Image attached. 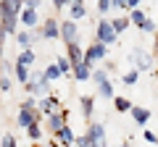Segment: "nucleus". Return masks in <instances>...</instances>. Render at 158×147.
Returning <instances> with one entry per match:
<instances>
[{
  "label": "nucleus",
  "mask_w": 158,
  "mask_h": 147,
  "mask_svg": "<svg viewBox=\"0 0 158 147\" xmlns=\"http://www.w3.org/2000/svg\"><path fill=\"white\" fill-rule=\"evenodd\" d=\"M98 42H103V45H111L113 40H116V29H113V21H98V32H95Z\"/></svg>",
  "instance_id": "f257e3e1"
},
{
  "label": "nucleus",
  "mask_w": 158,
  "mask_h": 147,
  "mask_svg": "<svg viewBox=\"0 0 158 147\" xmlns=\"http://www.w3.org/2000/svg\"><path fill=\"white\" fill-rule=\"evenodd\" d=\"M37 121V110H34V102L32 100H27L21 105V110H19V124L24 126V129H29V126Z\"/></svg>",
  "instance_id": "f03ea898"
},
{
  "label": "nucleus",
  "mask_w": 158,
  "mask_h": 147,
  "mask_svg": "<svg viewBox=\"0 0 158 147\" xmlns=\"http://www.w3.org/2000/svg\"><path fill=\"white\" fill-rule=\"evenodd\" d=\"M87 137L92 139V147H106V129H103L100 124H90Z\"/></svg>",
  "instance_id": "7ed1b4c3"
},
{
  "label": "nucleus",
  "mask_w": 158,
  "mask_h": 147,
  "mask_svg": "<svg viewBox=\"0 0 158 147\" xmlns=\"http://www.w3.org/2000/svg\"><path fill=\"white\" fill-rule=\"evenodd\" d=\"M66 118H69V110H58V113H53V116H48V126H50V131L53 134H58V131L66 126Z\"/></svg>",
  "instance_id": "20e7f679"
},
{
  "label": "nucleus",
  "mask_w": 158,
  "mask_h": 147,
  "mask_svg": "<svg viewBox=\"0 0 158 147\" xmlns=\"http://www.w3.org/2000/svg\"><path fill=\"white\" fill-rule=\"evenodd\" d=\"M66 58L74 63V68H77L79 63H85V53H82V47H79L77 42H69V47H66Z\"/></svg>",
  "instance_id": "39448f33"
},
{
  "label": "nucleus",
  "mask_w": 158,
  "mask_h": 147,
  "mask_svg": "<svg viewBox=\"0 0 158 147\" xmlns=\"http://www.w3.org/2000/svg\"><path fill=\"white\" fill-rule=\"evenodd\" d=\"M103 55H106V45H103V42H95V45L85 53V63H90V66H92V63H95L98 58H103Z\"/></svg>",
  "instance_id": "423d86ee"
},
{
  "label": "nucleus",
  "mask_w": 158,
  "mask_h": 147,
  "mask_svg": "<svg viewBox=\"0 0 158 147\" xmlns=\"http://www.w3.org/2000/svg\"><path fill=\"white\" fill-rule=\"evenodd\" d=\"M61 37L66 40V45H69V42H77V24H74V21L61 24Z\"/></svg>",
  "instance_id": "0eeeda50"
},
{
  "label": "nucleus",
  "mask_w": 158,
  "mask_h": 147,
  "mask_svg": "<svg viewBox=\"0 0 158 147\" xmlns=\"http://www.w3.org/2000/svg\"><path fill=\"white\" fill-rule=\"evenodd\" d=\"M58 34H61V26H58V21H45V26H42V37H45V40H53V37H58Z\"/></svg>",
  "instance_id": "6e6552de"
},
{
  "label": "nucleus",
  "mask_w": 158,
  "mask_h": 147,
  "mask_svg": "<svg viewBox=\"0 0 158 147\" xmlns=\"http://www.w3.org/2000/svg\"><path fill=\"white\" fill-rule=\"evenodd\" d=\"M40 110H42V113H48V116H53V113H58V110H61V102H58L56 97H45Z\"/></svg>",
  "instance_id": "1a4fd4ad"
},
{
  "label": "nucleus",
  "mask_w": 158,
  "mask_h": 147,
  "mask_svg": "<svg viewBox=\"0 0 158 147\" xmlns=\"http://www.w3.org/2000/svg\"><path fill=\"white\" fill-rule=\"evenodd\" d=\"M135 61L140 63V71H153V61H150V55H145L142 50H135Z\"/></svg>",
  "instance_id": "9d476101"
},
{
  "label": "nucleus",
  "mask_w": 158,
  "mask_h": 147,
  "mask_svg": "<svg viewBox=\"0 0 158 147\" xmlns=\"http://www.w3.org/2000/svg\"><path fill=\"white\" fill-rule=\"evenodd\" d=\"M16 32V16L13 13H3V37Z\"/></svg>",
  "instance_id": "9b49d317"
},
{
  "label": "nucleus",
  "mask_w": 158,
  "mask_h": 147,
  "mask_svg": "<svg viewBox=\"0 0 158 147\" xmlns=\"http://www.w3.org/2000/svg\"><path fill=\"white\" fill-rule=\"evenodd\" d=\"M129 113H132V118H135L137 124H148V118H150V110H148V108H132Z\"/></svg>",
  "instance_id": "f8f14e48"
},
{
  "label": "nucleus",
  "mask_w": 158,
  "mask_h": 147,
  "mask_svg": "<svg viewBox=\"0 0 158 147\" xmlns=\"http://www.w3.org/2000/svg\"><path fill=\"white\" fill-rule=\"evenodd\" d=\"M74 76H77L79 81H85V79H90V76H92V71H90V63H79V66L74 68Z\"/></svg>",
  "instance_id": "ddd939ff"
},
{
  "label": "nucleus",
  "mask_w": 158,
  "mask_h": 147,
  "mask_svg": "<svg viewBox=\"0 0 158 147\" xmlns=\"http://www.w3.org/2000/svg\"><path fill=\"white\" fill-rule=\"evenodd\" d=\"M56 137H58V139H61V145H74V142H77V139H74V131L69 129V126H63V129L58 131Z\"/></svg>",
  "instance_id": "4468645a"
},
{
  "label": "nucleus",
  "mask_w": 158,
  "mask_h": 147,
  "mask_svg": "<svg viewBox=\"0 0 158 147\" xmlns=\"http://www.w3.org/2000/svg\"><path fill=\"white\" fill-rule=\"evenodd\" d=\"M19 8H21V0H3L0 11H3V13H13V16H16Z\"/></svg>",
  "instance_id": "2eb2a0df"
},
{
  "label": "nucleus",
  "mask_w": 158,
  "mask_h": 147,
  "mask_svg": "<svg viewBox=\"0 0 158 147\" xmlns=\"http://www.w3.org/2000/svg\"><path fill=\"white\" fill-rule=\"evenodd\" d=\"M21 21L27 24L29 29H32V26H37V13H34L32 8H24V13H21Z\"/></svg>",
  "instance_id": "dca6fc26"
},
{
  "label": "nucleus",
  "mask_w": 158,
  "mask_h": 147,
  "mask_svg": "<svg viewBox=\"0 0 158 147\" xmlns=\"http://www.w3.org/2000/svg\"><path fill=\"white\" fill-rule=\"evenodd\" d=\"M113 105H116L118 113H124V110H132V102L127 100V97H116V100H113Z\"/></svg>",
  "instance_id": "f3484780"
},
{
  "label": "nucleus",
  "mask_w": 158,
  "mask_h": 147,
  "mask_svg": "<svg viewBox=\"0 0 158 147\" xmlns=\"http://www.w3.org/2000/svg\"><path fill=\"white\" fill-rule=\"evenodd\" d=\"M79 102H82V113H85L87 118H90V116H92V97H90V95H85Z\"/></svg>",
  "instance_id": "a211bd4d"
},
{
  "label": "nucleus",
  "mask_w": 158,
  "mask_h": 147,
  "mask_svg": "<svg viewBox=\"0 0 158 147\" xmlns=\"http://www.w3.org/2000/svg\"><path fill=\"white\" fill-rule=\"evenodd\" d=\"M16 63H21V66H32V63H34V53H32V50H24L21 55H19Z\"/></svg>",
  "instance_id": "6ab92c4d"
},
{
  "label": "nucleus",
  "mask_w": 158,
  "mask_h": 147,
  "mask_svg": "<svg viewBox=\"0 0 158 147\" xmlns=\"http://www.w3.org/2000/svg\"><path fill=\"white\" fill-rule=\"evenodd\" d=\"M56 66L61 68V74H69V71L74 68V63L69 61V58H58V61H56Z\"/></svg>",
  "instance_id": "aec40b11"
},
{
  "label": "nucleus",
  "mask_w": 158,
  "mask_h": 147,
  "mask_svg": "<svg viewBox=\"0 0 158 147\" xmlns=\"http://www.w3.org/2000/svg\"><path fill=\"white\" fill-rule=\"evenodd\" d=\"M16 76H19V81H29V66L16 63Z\"/></svg>",
  "instance_id": "412c9836"
},
{
  "label": "nucleus",
  "mask_w": 158,
  "mask_h": 147,
  "mask_svg": "<svg viewBox=\"0 0 158 147\" xmlns=\"http://www.w3.org/2000/svg\"><path fill=\"white\" fill-rule=\"evenodd\" d=\"M145 21H148V18H145V13H142V11H137V8H135V11H132V24H137V26L142 29V24H145Z\"/></svg>",
  "instance_id": "4be33fe9"
},
{
  "label": "nucleus",
  "mask_w": 158,
  "mask_h": 147,
  "mask_svg": "<svg viewBox=\"0 0 158 147\" xmlns=\"http://www.w3.org/2000/svg\"><path fill=\"white\" fill-rule=\"evenodd\" d=\"M129 24H132V18H116V21H113V29H116V34H118V32H124Z\"/></svg>",
  "instance_id": "5701e85b"
},
{
  "label": "nucleus",
  "mask_w": 158,
  "mask_h": 147,
  "mask_svg": "<svg viewBox=\"0 0 158 147\" xmlns=\"http://www.w3.org/2000/svg\"><path fill=\"white\" fill-rule=\"evenodd\" d=\"M98 92H100V97H113V87H111V81L100 84V87H98Z\"/></svg>",
  "instance_id": "b1692460"
},
{
  "label": "nucleus",
  "mask_w": 158,
  "mask_h": 147,
  "mask_svg": "<svg viewBox=\"0 0 158 147\" xmlns=\"http://www.w3.org/2000/svg\"><path fill=\"white\" fill-rule=\"evenodd\" d=\"M27 134L32 137V139H40V137H42V129H40L37 124H32V126H29V129H27Z\"/></svg>",
  "instance_id": "393cba45"
},
{
  "label": "nucleus",
  "mask_w": 158,
  "mask_h": 147,
  "mask_svg": "<svg viewBox=\"0 0 158 147\" xmlns=\"http://www.w3.org/2000/svg\"><path fill=\"white\" fill-rule=\"evenodd\" d=\"M85 6H71V21H74V18H82V16H85Z\"/></svg>",
  "instance_id": "a878e982"
},
{
  "label": "nucleus",
  "mask_w": 158,
  "mask_h": 147,
  "mask_svg": "<svg viewBox=\"0 0 158 147\" xmlns=\"http://www.w3.org/2000/svg\"><path fill=\"white\" fill-rule=\"evenodd\" d=\"M45 76H48V79H58V76H61V68H58V66H53V63H50V68L45 71Z\"/></svg>",
  "instance_id": "bb28decb"
},
{
  "label": "nucleus",
  "mask_w": 158,
  "mask_h": 147,
  "mask_svg": "<svg viewBox=\"0 0 158 147\" xmlns=\"http://www.w3.org/2000/svg\"><path fill=\"white\" fill-rule=\"evenodd\" d=\"M92 79L98 81V87H100V84H106V81H108V79H106V71H100V68H98V71L92 74Z\"/></svg>",
  "instance_id": "cd10ccee"
},
{
  "label": "nucleus",
  "mask_w": 158,
  "mask_h": 147,
  "mask_svg": "<svg viewBox=\"0 0 158 147\" xmlns=\"http://www.w3.org/2000/svg\"><path fill=\"white\" fill-rule=\"evenodd\" d=\"M77 147H92V139H90V137H77Z\"/></svg>",
  "instance_id": "c85d7f7f"
},
{
  "label": "nucleus",
  "mask_w": 158,
  "mask_h": 147,
  "mask_svg": "<svg viewBox=\"0 0 158 147\" xmlns=\"http://www.w3.org/2000/svg\"><path fill=\"white\" fill-rule=\"evenodd\" d=\"M0 147H16V139H13L11 134H6V137H3V142H0Z\"/></svg>",
  "instance_id": "c756f323"
},
{
  "label": "nucleus",
  "mask_w": 158,
  "mask_h": 147,
  "mask_svg": "<svg viewBox=\"0 0 158 147\" xmlns=\"http://www.w3.org/2000/svg\"><path fill=\"white\" fill-rule=\"evenodd\" d=\"M0 89H3V92H11V79H8L6 74H3V79H0Z\"/></svg>",
  "instance_id": "7c9ffc66"
},
{
  "label": "nucleus",
  "mask_w": 158,
  "mask_h": 147,
  "mask_svg": "<svg viewBox=\"0 0 158 147\" xmlns=\"http://www.w3.org/2000/svg\"><path fill=\"white\" fill-rule=\"evenodd\" d=\"M111 6H113V0H98V8H100L103 13H106V11H108Z\"/></svg>",
  "instance_id": "2f4dec72"
},
{
  "label": "nucleus",
  "mask_w": 158,
  "mask_h": 147,
  "mask_svg": "<svg viewBox=\"0 0 158 147\" xmlns=\"http://www.w3.org/2000/svg\"><path fill=\"white\" fill-rule=\"evenodd\" d=\"M135 81H137V71H129L124 76V84H135Z\"/></svg>",
  "instance_id": "473e14b6"
},
{
  "label": "nucleus",
  "mask_w": 158,
  "mask_h": 147,
  "mask_svg": "<svg viewBox=\"0 0 158 147\" xmlns=\"http://www.w3.org/2000/svg\"><path fill=\"white\" fill-rule=\"evenodd\" d=\"M29 40H32V37H29V34H27V32H21V34H19V42H21V45H24V47H27V45H29ZM27 50H29V47H27Z\"/></svg>",
  "instance_id": "72a5a7b5"
},
{
  "label": "nucleus",
  "mask_w": 158,
  "mask_h": 147,
  "mask_svg": "<svg viewBox=\"0 0 158 147\" xmlns=\"http://www.w3.org/2000/svg\"><path fill=\"white\" fill-rule=\"evenodd\" d=\"M142 32H156V24H153V21H150V18H148V21H145V24H142Z\"/></svg>",
  "instance_id": "f704fd0d"
},
{
  "label": "nucleus",
  "mask_w": 158,
  "mask_h": 147,
  "mask_svg": "<svg viewBox=\"0 0 158 147\" xmlns=\"http://www.w3.org/2000/svg\"><path fill=\"white\" fill-rule=\"evenodd\" d=\"M24 6H27V8H32V11H34V8L40 6V0H27V3H24Z\"/></svg>",
  "instance_id": "c9c22d12"
},
{
  "label": "nucleus",
  "mask_w": 158,
  "mask_h": 147,
  "mask_svg": "<svg viewBox=\"0 0 158 147\" xmlns=\"http://www.w3.org/2000/svg\"><path fill=\"white\" fill-rule=\"evenodd\" d=\"M145 139H148V142H158V137L153 134V131H145Z\"/></svg>",
  "instance_id": "e433bc0d"
},
{
  "label": "nucleus",
  "mask_w": 158,
  "mask_h": 147,
  "mask_svg": "<svg viewBox=\"0 0 158 147\" xmlns=\"http://www.w3.org/2000/svg\"><path fill=\"white\" fill-rule=\"evenodd\" d=\"M53 3H56V8H63L66 3H71V0H53Z\"/></svg>",
  "instance_id": "4c0bfd02"
},
{
  "label": "nucleus",
  "mask_w": 158,
  "mask_h": 147,
  "mask_svg": "<svg viewBox=\"0 0 158 147\" xmlns=\"http://www.w3.org/2000/svg\"><path fill=\"white\" fill-rule=\"evenodd\" d=\"M113 6H118V8H127V0H113Z\"/></svg>",
  "instance_id": "58836bf2"
},
{
  "label": "nucleus",
  "mask_w": 158,
  "mask_h": 147,
  "mask_svg": "<svg viewBox=\"0 0 158 147\" xmlns=\"http://www.w3.org/2000/svg\"><path fill=\"white\" fill-rule=\"evenodd\" d=\"M137 3L140 0H127V8H137Z\"/></svg>",
  "instance_id": "ea45409f"
},
{
  "label": "nucleus",
  "mask_w": 158,
  "mask_h": 147,
  "mask_svg": "<svg viewBox=\"0 0 158 147\" xmlns=\"http://www.w3.org/2000/svg\"><path fill=\"white\" fill-rule=\"evenodd\" d=\"M71 3H74V6H82V3H85V0H71Z\"/></svg>",
  "instance_id": "a19ab883"
},
{
  "label": "nucleus",
  "mask_w": 158,
  "mask_h": 147,
  "mask_svg": "<svg viewBox=\"0 0 158 147\" xmlns=\"http://www.w3.org/2000/svg\"><path fill=\"white\" fill-rule=\"evenodd\" d=\"M156 55H158V40H156Z\"/></svg>",
  "instance_id": "79ce46f5"
},
{
  "label": "nucleus",
  "mask_w": 158,
  "mask_h": 147,
  "mask_svg": "<svg viewBox=\"0 0 158 147\" xmlns=\"http://www.w3.org/2000/svg\"><path fill=\"white\" fill-rule=\"evenodd\" d=\"M121 147H129V145H121Z\"/></svg>",
  "instance_id": "37998d69"
},
{
  "label": "nucleus",
  "mask_w": 158,
  "mask_h": 147,
  "mask_svg": "<svg viewBox=\"0 0 158 147\" xmlns=\"http://www.w3.org/2000/svg\"><path fill=\"white\" fill-rule=\"evenodd\" d=\"M156 145H158V142H156Z\"/></svg>",
  "instance_id": "c03bdc74"
},
{
  "label": "nucleus",
  "mask_w": 158,
  "mask_h": 147,
  "mask_svg": "<svg viewBox=\"0 0 158 147\" xmlns=\"http://www.w3.org/2000/svg\"><path fill=\"white\" fill-rule=\"evenodd\" d=\"M156 74H158V71H156Z\"/></svg>",
  "instance_id": "a18cd8bd"
}]
</instances>
